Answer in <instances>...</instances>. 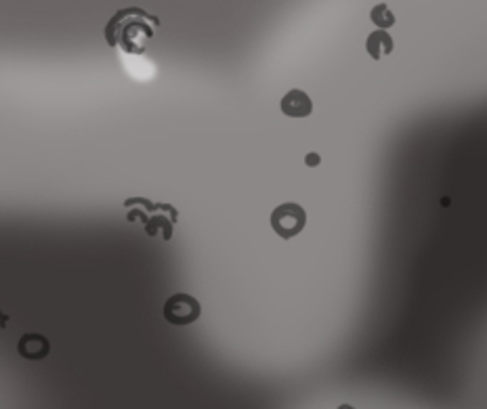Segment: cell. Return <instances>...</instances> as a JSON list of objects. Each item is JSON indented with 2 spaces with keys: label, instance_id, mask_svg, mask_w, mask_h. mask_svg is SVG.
I'll use <instances>...</instances> for the list:
<instances>
[{
  "label": "cell",
  "instance_id": "9c48e42d",
  "mask_svg": "<svg viewBox=\"0 0 487 409\" xmlns=\"http://www.w3.org/2000/svg\"><path fill=\"white\" fill-rule=\"evenodd\" d=\"M338 409H355V408H351V405H340Z\"/></svg>",
  "mask_w": 487,
  "mask_h": 409
},
{
  "label": "cell",
  "instance_id": "8992f818",
  "mask_svg": "<svg viewBox=\"0 0 487 409\" xmlns=\"http://www.w3.org/2000/svg\"><path fill=\"white\" fill-rule=\"evenodd\" d=\"M366 49H368L370 57L378 61V59H383L385 55H389L393 51V38L387 32L378 30V32H374V34L368 36Z\"/></svg>",
  "mask_w": 487,
  "mask_h": 409
},
{
  "label": "cell",
  "instance_id": "3957f363",
  "mask_svg": "<svg viewBox=\"0 0 487 409\" xmlns=\"http://www.w3.org/2000/svg\"><path fill=\"white\" fill-rule=\"evenodd\" d=\"M200 315H202V305L191 294L179 292V294H172L164 303V319L172 326L196 324L200 319Z\"/></svg>",
  "mask_w": 487,
  "mask_h": 409
},
{
  "label": "cell",
  "instance_id": "ba28073f",
  "mask_svg": "<svg viewBox=\"0 0 487 409\" xmlns=\"http://www.w3.org/2000/svg\"><path fill=\"white\" fill-rule=\"evenodd\" d=\"M309 164H318V158H315V154H311V158L307 160Z\"/></svg>",
  "mask_w": 487,
  "mask_h": 409
},
{
  "label": "cell",
  "instance_id": "52a82bcc",
  "mask_svg": "<svg viewBox=\"0 0 487 409\" xmlns=\"http://www.w3.org/2000/svg\"><path fill=\"white\" fill-rule=\"evenodd\" d=\"M370 17H372V21H374L378 28H391V25L395 23V17H393V13L389 11L387 4H376V6L372 8Z\"/></svg>",
  "mask_w": 487,
  "mask_h": 409
},
{
  "label": "cell",
  "instance_id": "7a4b0ae2",
  "mask_svg": "<svg viewBox=\"0 0 487 409\" xmlns=\"http://www.w3.org/2000/svg\"><path fill=\"white\" fill-rule=\"evenodd\" d=\"M305 225H307V212L303 206L294 202L282 204L271 212V227L282 240L296 238L305 229Z\"/></svg>",
  "mask_w": 487,
  "mask_h": 409
},
{
  "label": "cell",
  "instance_id": "5b68a950",
  "mask_svg": "<svg viewBox=\"0 0 487 409\" xmlns=\"http://www.w3.org/2000/svg\"><path fill=\"white\" fill-rule=\"evenodd\" d=\"M282 107V114L288 116V118H307L311 111H313V103L309 99V94L305 90H288L279 103Z\"/></svg>",
  "mask_w": 487,
  "mask_h": 409
},
{
  "label": "cell",
  "instance_id": "277c9868",
  "mask_svg": "<svg viewBox=\"0 0 487 409\" xmlns=\"http://www.w3.org/2000/svg\"><path fill=\"white\" fill-rule=\"evenodd\" d=\"M17 353L19 357L28 361H40L47 359L51 353V342L42 334H23L17 342Z\"/></svg>",
  "mask_w": 487,
  "mask_h": 409
},
{
  "label": "cell",
  "instance_id": "6da1fadb",
  "mask_svg": "<svg viewBox=\"0 0 487 409\" xmlns=\"http://www.w3.org/2000/svg\"><path fill=\"white\" fill-rule=\"evenodd\" d=\"M160 19L150 15L141 6L120 8L105 25V42L120 49L124 55L141 57L148 49V42L154 38Z\"/></svg>",
  "mask_w": 487,
  "mask_h": 409
}]
</instances>
